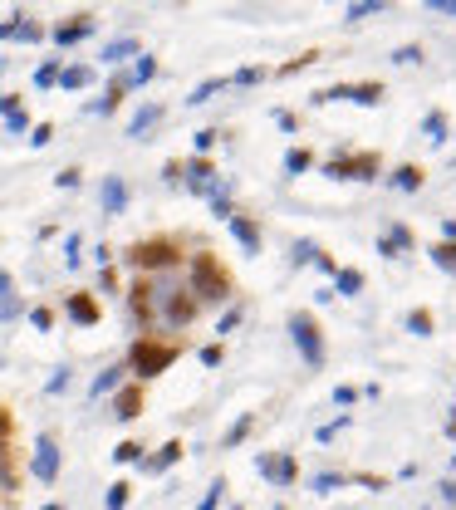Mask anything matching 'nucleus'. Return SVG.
Listing matches in <instances>:
<instances>
[{
    "instance_id": "obj_1",
    "label": "nucleus",
    "mask_w": 456,
    "mask_h": 510,
    "mask_svg": "<svg viewBox=\"0 0 456 510\" xmlns=\"http://www.w3.org/2000/svg\"><path fill=\"white\" fill-rule=\"evenodd\" d=\"M192 295H202V300H226L230 295V275L226 265L216 260V255H192Z\"/></svg>"
},
{
    "instance_id": "obj_2",
    "label": "nucleus",
    "mask_w": 456,
    "mask_h": 510,
    "mask_svg": "<svg viewBox=\"0 0 456 510\" xmlns=\"http://www.w3.org/2000/svg\"><path fill=\"white\" fill-rule=\"evenodd\" d=\"M177 363V344H157V339H137L133 344V373L137 378H157Z\"/></svg>"
},
{
    "instance_id": "obj_3",
    "label": "nucleus",
    "mask_w": 456,
    "mask_h": 510,
    "mask_svg": "<svg viewBox=\"0 0 456 510\" xmlns=\"http://www.w3.org/2000/svg\"><path fill=\"white\" fill-rule=\"evenodd\" d=\"M128 260H133L137 270H162V265H177V260H182V245L167 241V236H152V241L128 245Z\"/></svg>"
},
{
    "instance_id": "obj_4",
    "label": "nucleus",
    "mask_w": 456,
    "mask_h": 510,
    "mask_svg": "<svg viewBox=\"0 0 456 510\" xmlns=\"http://www.w3.org/2000/svg\"><path fill=\"white\" fill-rule=\"evenodd\" d=\"M290 334H295V344H300L304 363H309V368H319V363H324V339H319L314 314H290Z\"/></svg>"
},
{
    "instance_id": "obj_5",
    "label": "nucleus",
    "mask_w": 456,
    "mask_h": 510,
    "mask_svg": "<svg viewBox=\"0 0 456 510\" xmlns=\"http://www.w3.org/2000/svg\"><path fill=\"white\" fill-rule=\"evenodd\" d=\"M378 172V157L373 152H358V157H334L329 162V177H353V182H368Z\"/></svg>"
},
{
    "instance_id": "obj_6",
    "label": "nucleus",
    "mask_w": 456,
    "mask_h": 510,
    "mask_svg": "<svg viewBox=\"0 0 456 510\" xmlns=\"http://www.w3.org/2000/svg\"><path fill=\"white\" fill-rule=\"evenodd\" d=\"M35 476H39V481H54V476H59V447H54L49 432L35 442Z\"/></svg>"
},
{
    "instance_id": "obj_7",
    "label": "nucleus",
    "mask_w": 456,
    "mask_h": 510,
    "mask_svg": "<svg viewBox=\"0 0 456 510\" xmlns=\"http://www.w3.org/2000/svg\"><path fill=\"white\" fill-rule=\"evenodd\" d=\"M255 466H260V476H270L275 486H290V481H295V461H290V456H255Z\"/></svg>"
},
{
    "instance_id": "obj_8",
    "label": "nucleus",
    "mask_w": 456,
    "mask_h": 510,
    "mask_svg": "<svg viewBox=\"0 0 456 510\" xmlns=\"http://www.w3.org/2000/svg\"><path fill=\"white\" fill-rule=\"evenodd\" d=\"M113 417L123 422H133V417H142V383H133V388H123L113 398Z\"/></svg>"
},
{
    "instance_id": "obj_9",
    "label": "nucleus",
    "mask_w": 456,
    "mask_h": 510,
    "mask_svg": "<svg viewBox=\"0 0 456 510\" xmlns=\"http://www.w3.org/2000/svg\"><path fill=\"white\" fill-rule=\"evenodd\" d=\"M226 226H230V231H235V241H240V245H245L250 255H260V226H255L250 216H230Z\"/></svg>"
},
{
    "instance_id": "obj_10",
    "label": "nucleus",
    "mask_w": 456,
    "mask_h": 510,
    "mask_svg": "<svg viewBox=\"0 0 456 510\" xmlns=\"http://www.w3.org/2000/svg\"><path fill=\"white\" fill-rule=\"evenodd\" d=\"M211 177H216V172H211L207 157H192V162H187V182H192L197 192H211ZM211 197H216V192H211Z\"/></svg>"
},
{
    "instance_id": "obj_11",
    "label": "nucleus",
    "mask_w": 456,
    "mask_h": 510,
    "mask_svg": "<svg viewBox=\"0 0 456 510\" xmlns=\"http://www.w3.org/2000/svg\"><path fill=\"white\" fill-rule=\"evenodd\" d=\"M69 319H74V324H99V305H94V300H89V295H69Z\"/></svg>"
},
{
    "instance_id": "obj_12",
    "label": "nucleus",
    "mask_w": 456,
    "mask_h": 510,
    "mask_svg": "<svg viewBox=\"0 0 456 510\" xmlns=\"http://www.w3.org/2000/svg\"><path fill=\"white\" fill-rule=\"evenodd\" d=\"M0 108H5V133H25L30 113H20V94H5V99H0Z\"/></svg>"
},
{
    "instance_id": "obj_13",
    "label": "nucleus",
    "mask_w": 456,
    "mask_h": 510,
    "mask_svg": "<svg viewBox=\"0 0 456 510\" xmlns=\"http://www.w3.org/2000/svg\"><path fill=\"white\" fill-rule=\"evenodd\" d=\"M89 30H94V15H79L74 25H59V30H54V44H74V40H84Z\"/></svg>"
},
{
    "instance_id": "obj_14",
    "label": "nucleus",
    "mask_w": 456,
    "mask_h": 510,
    "mask_svg": "<svg viewBox=\"0 0 456 510\" xmlns=\"http://www.w3.org/2000/svg\"><path fill=\"white\" fill-rule=\"evenodd\" d=\"M177 456H182V442H167V447H162V451H157L152 461H142V471H147V476H157V471H167V466H172Z\"/></svg>"
},
{
    "instance_id": "obj_15",
    "label": "nucleus",
    "mask_w": 456,
    "mask_h": 510,
    "mask_svg": "<svg viewBox=\"0 0 456 510\" xmlns=\"http://www.w3.org/2000/svg\"><path fill=\"white\" fill-rule=\"evenodd\" d=\"M123 202H128L123 177H104V211H123Z\"/></svg>"
},
{
    "instance_id": "obj_16",
    "label": "nucleus",
    "mask_w": 456,
    "mask_h": 510,
    "mask_svg": "<svg viewBox=\"0 0 456 510\" xmlns=\"http://www.w3.org/2000/svg\"><path fill=\"white\" fill-rule=\"evenodd\" d=\"M128 54H137V40H128V35H123V40H109V44H104V64H123Z\"/></svg>"
},
{
    "instance_id": "obj_17",
    "label": "nucleus",
    "mask_w": 456,
    "mask_h": 510,
    "mask_svg": "<svg viewBox=\"0 0 456 510\" xmlns=\"http://www.w3.org/2000/svg\"><path fill=\"white\" fill-rule=\"evenodd\" d=\"M393 187H398V192H417V187H422V167H412V162L398 167V172H393Z\"/></svg>"
},
{
    "instance_id": "obj_18",
    "label": "nucleus",
    "mask_w": 456,
    "mask_h": 510,
    "mask_svg": "<svg viewBox=\"0 0 456 510\" xmlns=\"http://www.w3.org/2000/svg\"><path fill=\"white\" fill-rule=\"evenodd\" d=\"M89 84H94V69H84V64L64 69V79H59V89H89Z\"/></svg>"
},
{
    "instance_id": "obj_19",
    "label": "nucleus",
    "mask_w": 456,
    "mask_h": 510,
    "mask_svg": "<svg viewBox=\"0 0 456 510\" xmlns=\"http://www.w3.org/2000/svg\"><path fill=\"white\" fill-rule=\"evenodd\" d=\"M157 118H162V108H157V103H147L142 113H133V123H128V133H133V138H142V128H152Z\"/></svg>"
},
{
    "instance_id": "obj_20",
    "label": "nucleus",
    "mask_w": 456,
    "mask_h": 510,
    "mask_svg": "<svg viewBox=\"0 0 456 510\" xmlns=\"http://www.w3.org/2000/svg\"><path fill=\"white\" fill-rule=\"evenodd\" d=\"M309 162H314V157H309L304 147H290V152H285V172H290V177H300V172H304Z\"/></svg>"
},
{
    "instance_id": "obj_21",
    "label": "nucleus",
    "mask_w": 456,
    "mask_h": 510,
    "mask_svg": "<svg viewBox=\"0 0 456 510\" xmlns=\"http://www.w3.org/2000/svg\"><path fill=\"white\" fill-rule=\"evenodd\" d=\"M432 260H437L442 270H452V275H456V241H442V245H432Z\"/></svg>"
},
{
    "instance_id": "obj_22",
    "label": "nucleus",
    "mask_w": 456,
    "mask_h": 510,
    "mask_svg": "<svg viewBox=\"0 0 456 510\" xmlns=\"http://www.w3.org/2000/svg\"><path fill=\"white\" fill-rule=\"evenodd\" d=\"M353 103H383V84H353Z\"/></svg>"
},
{
    "instance_id": "obj_23",
    "label": "nucleus",
    "mask_w": 456,
    "mask_h": 510,
    "mask_svg": "<svg viewBox=\"0 0 456 510\" xmlns=\"http://www.w3.org/2000/svg\"><path fill=\"white\" fill-rule=\"evenodd\" d=\"M152 74H157V59H152V54H137V64H133V84H147Z\"/></svg>"
},
{
    "instance_id": "obj_24",
    "label": "nucleus",
    "mask_w": 456,
    "mask_h": 510,
    "mask_svg": "<svg viewBox=\"0 0 456 510\" xmlns=\"http://www.w3.org/2000/svg\"><path fill=\"white\" fill-rule=\"evenodd\" d=\"M407 329H412L417 339H427V334H432V314H427V309H412V314H407Z\"/></svg>"
},
{
    "instance_id": "obj_25",
    "label": "nucleus",
    "mask_w": 456,
    "mask_h": 510,
    "mask_svg": "<svg viewBox=\"0 0 456 510\" xmlns=\"http://www.w3.org/2000/svg\"><path fill=\"white\" fill-rule=\"evenodd\" d=\"M378 10H383V0H358V5H348L343 15H348V20H368V15H378Z\"/></svg>"
},
{
    "instance_id": "obj_26",
    "label": "nucleus",
    "mask_w": 456,
    "mask_h": 510,
    "mask_svg": "<svg viewBox=\"0 0 456 510\" xmlns=\"http://www.w3.org/2000/svg\"><path fill=\"white\" fill-rule=\"evenodd\" d=\"M334 280H339V290H343V295H358V290H363V275H358V270H339Z\"/></svg>"
},
{
    "instance_id": "obj_27",
    "label": "nucleus",
    "mask_w": 456,
    "mask_h": 510,
    "mask_svg": "<svg viewBox=\"0 0 456 510\" xmlns=\"http://www.w3.org/2000/svg\"><path fill=\"white\" fill-rule=\"evenodd\" d=\"M309 260L319 265V245H314V241H300V245H295V265H309Z\"/></svg>"
},
{
    "instance_id": "obj_28",
    "label": "nucleus",
    "mask_w": 456,
    "mask_h": 510,
    "mask_svg": "<svg viewBox=\"0 0 456 510\" xmlns=\"http://www.w3.org/2000/svg\"><path fill=\"white\" fill-rule=\"evenodd\" d=\"M128 491H133L128 481H113V486H109V510H123V506H128Z\"/></svg>"
},
{
    "instance_id": "obj_29",
    "label": "nucleus",
    "mask_w": 456,
    "mask_h": 510,
    "mask_svg": "<svg viewBox=\"0 0 456 510\" xmlns=\"http://www.w3.org/2000/svg\"><path fill=\"white\" fill-rule=\"evenodd\" d=\"M113 461H123V466H128V461H142V447H137V442H118Z\"/></svg>"
},
{
    "instance_id": "obj_30",
    "label": "nucleus",
    "mask_w": 456,
    "mask_h": 510,
    "mask_svg": "<svg viewBox=\"0 0 456 510\" xmlns=\"http://www.w3.org/2000/svg\"><path fill=\"white\" fill-rule=\"evenodd\" d=\"M221 89H226V79H207V84H202V89H197V94H192L187 103H207L211 94H221Z\"/></svg>"
},
{
    "instance_id": "obj_31",
    "label": "nucleus",
    "mask_w": 456,
    "mask_h": 510,
    "mask_svg": "<svg viewBox=\"0 0 456 510\" xmlns=\"http://www.w3.org/2000/svg\"><path fill=\"white\" fill-rule=\"evenodd\" d=\"M118 373H123V368H104V373H99V383H94V393H99V398L118 388Z\"/></svg>"
},
{
    "instance_id": "obj_32",
    "label": "nucleus",
    "mask_w": 456,
    "mask_h": 510,
    "mask_svg": "<svg viewBox=\"0 0 456 510\" xmlns=\"http://www.w3.org/2000/svg\"><path fill=\"white\" fill-rule=\"evenodd\" d=\"M64 74H59V64H39V74H35V84L39 89H49V84H59Z\"/></svg>"
},
{
    "instance_id": "obj_33",
    "label": "nucleus",
    "mask_w": 456,
    "mask_h": 510,
    "mask_svg": "<svg viewBox=\"0 0 456 510\" xmlns=\"http://www.w3.org/2000/svg\"><path fill=\"white\" fill-rule=\"evenodd\" d=\"M427 138H432V142H447V118H442V113L427 118Z\"/></svg>"
},
{
    "instance_id": "obj_34",
    "label": "nucleus",
    "mask_w": 456,
    "mask_h": 510,
    "mask_svg": "<svg viewBox=\"0 0 456 510\" xmlns=\"http://www.w3.org/2000/svg\"><path fill=\"white\" fill-rule=\"evenodd\" d=\"M245 432H250V412H245V417H240V422H235V427L226 432V442H221V447H235V442H240Z\"/></svg>"
},
{
    "instance_id": "obj_35",
    "label": "nucleus",
    "mask_w": 456,
    "mask_h": 510,
    "mask_svg": "<svg viewBox=\"0 0 456 510\" xmlns=\"http://www.w3.org/2000/svg\"><path fill=\"white\" fill-rule=\"evenodd\" d=\"M393 59H398V64H422V49H417V44H402Z\"/></svg>"
},
{
    "instance_id": "obj_36",
    "label": "nucleus",
    "mask_w": 456,
    "mask_h": 510,
    "mask_svg": "<svg viewBox=\"0 0 456 510\" xmlns=\"http://www.w3.org/2000/svg\"><path fill=\"white\" fill-rule=\"evenodd\" d=\"M216 138H221L216 128H202V133H197V152H211V147H216Z\"/></svg>"
},
{
    "instance_id": "obj_37",
    "label": "nucleus",
    "mask_w": 456,
    "mask_h": 510,
    "mask_svg": "<svg viewBox=\"0 0 456 510\" xmlns=\"http://www.w3.org/2000/svg\"><path fill=\"white\" fill-rule=\"evenodd\" d=\"M255 79H265V69H255V64H245V69L235 74V84H255Z\"/></svg>"
},
{
    "instance_id": "obj_38",
    "label": "nucleus",
    "mask_w": 456,
    "mask_h": 510,
    "mask_svg": "<svg viewBox=\"0 0 456 510\" xmlns=\"http://www.w3.org/2000/svg\"><path fill=\"white\" fill-rule=\"evenodd\" d=\"M49 138H54V128H49V123H39V128H35V138H30V147H44Z\"/></svg>"
},
{
    "instance_id": "obj_39",
    "label": "nucleus",
    "mask_w": 456,
    "mask_h": 510,
    "mask_svg": "<svg viewBox=\"0 0 456 510\" xmlns=\"http://www.w3.org/2000/svg\"><path fill=\"white\" fill-rule=\"evenodd\" d=\"M202 363L216 368V363H221V344H207V348H202Z\"/></svg>"
},
{
    "instance_id": "obj_40",
    "label": "nucleus",
    "mask_w": 456,
    "mask_h": 510,
    "mask_svg": "<svg viewBox=\"0 0 456 510\" xmlns=\"http://www.w3.org/2000/svg\"><path fill=\"white\" fill-rule=\"evenodd\" d=\"M30 324H35V329H49V324H54V314H49V309H35V314H30Z\"/></svg>"
},
{
    "instance_id": "obj_41",
    "label": "nucleus",
    "mask_w": 456,
    "mask_h": 510,
    "mask_svg": "<svg viewBox=\"0 0 456 510\" xmlns=\"http://www.w3.org/2000/svg\"><path fill=\"white\" fill-rule=\"evenodd\" d=\"M221 491H226V486H221V481H216V486H211V491H207V501H202V510H216V501H221Z\"/></svg>"
},
{
    "instance_id": "obj_42",
    "label": "nucleus",
    "mask_w": 456,
    "mask_h": 510,
    "mask_svg": "<svg viewBox=\"0 0 456 510\" xmlns=\"http://www.w3.org/2000/svg\"><path fill=\"white\" fill-rule=\"evenodd\" d=\"M432 10H442V15H456V0H432Z\"/></svg>"
},
{
    "instance_id": "obj_43",
    "label": "nucleus",
    "mask_w": 456,
    "mask_h": 510,
    "mask_svg": "<svg viewBox=\"0 0 456 510\" xmlns=\"http://www.w3.org/2000/svg\"><path fill=\"white\" fill-rule=\"evenodd\" d=\"M447 432H452V437H456V412H452V422H447Z\"/></svg>"
},
{
    "instance_id": "obj_44",
    "label": "nucleus",
    "mask_w": 456,
    "mask_h": 510,
    "mask_svg": "<svg viewBox=\"0 0 456 510\" xmlns=\"http://www.w3.org/2000/svg\"><path fill=\"white\" fill-rule=\"evenodd\" d=\"M44 510H64V506H54V501H49V506H44Z\"/></svg>"
}]
</instances>
